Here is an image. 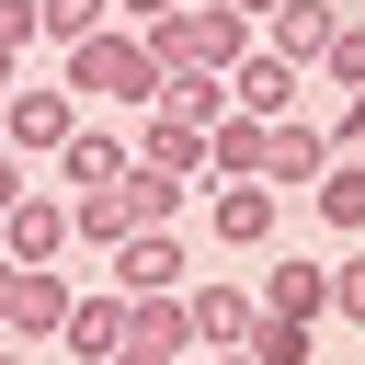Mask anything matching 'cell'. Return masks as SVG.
Returning a JSON list of instances; mask_svg holds the SVG:
<instances>
[{"label": "cell", "instance_id": "cell-1", "mask_svg": "<svg viewBox=\"0 0 365 365\" xmlns=\"http://www.w3.org/2000/svg\"><path fill=\"white\" fill-rule=\"evenodd\" d=\"M57 57H68V80H57L68 103H137V114L160 103V57H148V34H137V23H103V34L57 46Z\"/></svg>", "mask_w": 365, "mask_h": 365}, {"label": "cell", "instance_id": "cell-2", "mask_svg": "<svg viewBox=\"0 0 365 365\" xmlns=\"http://www.w3.org/2000/svg\"><path fill=\"white\" fill-rule=\"evenodd\" d=\"M182 194H194V182H160V171L91 182V194H68V240H80V251H114V240H137V228H182Z\"/></svg>", "mask_w": 365, "mask_h": 365}, {"label": "cell", "instance_id": "cell-3", "mask_svg": "<svg viewBox=\"0 0 365 365\" xmlns=\"http://www.w3.org/2000/svg\"><path fill=\"white\" fill-rule=\"evenodd\" d=\"M148 57H160V68H217V80H228V68L251 57V11H228V0H182V11L148 23Z\"/></svg>", "mask_w": 365, "mask_h": 365}, {"label": "cell", "instance_id": "cell-4", "mask_svg": "<svg viewBox=\"0 0 365 365\" xmlns=\"http://www.w3.org/2000/svg\"><path fill=\"white\" fill-rule=\"evenodd\" d=\"M103 285L114 297H182V228H137L103 251Z\"/></svg>", "mask_w": 365, "mask_h": 365}, {"label": "cell", "instance_id": "cell-5", "mask_svg": "<svg viewBox=\"0 0 365 365\" xmlns=\"http://www.w3.org/2000/svg\"><path fill=\"white\" fill-rule=\"evenodd\" d=\"M57 251H68V194H34L23 182L0 205V262H57Z\"/></svg>", "mask_w": 365, "mask_h": 365}, {"label": "cell", "instance_id": "cell-6", "mask_svg": "<svg viewBox=\"0 0 365 365\" xmlns=\"http://www.w3.org/2000/svg\"><path fill=\"white\" fill-rule=\"evenodd\" d=\"M297 91H308V68H297V57H274V46H251V57L228 68V103H240V114H262V125H285V114H297Z\"/></svg>", "mask_w": 365, "mask_h": 365}, {"label": "cell", "instance_id": "cell-7", "mask_svg": "<svg viewBox=\"0 0 365 365\" xmlns=\"http://www.w3.org/2000/svg\"><path fill=\"white\" fill-rule=\"evenodd\" d=\"M68 125H80V103L68 91H0V137H11V160L34 148V160H57L68 148Z\"/></svg>", "mask_w": 365, "mask_h": 365}, {"label": "cell", "instance_id": "cell-8", "mask_svg": "<svg viewBox=\"0 0 365 365\" xmlns=\"http://www.w3.org/2000/svg\"><path fill=\"white\" fill-rule=\"evenodd\" d=\"M137 171H160V182H217L205 125H182V114H160V103H148V125H137Z\"/></svg>", "mask_w": 365, "mask_h": 365}, {"label": "cell", "instance_id": "cell-9", "mask_svg": "<svg viewBox=\"0 0 365 365\" xmlns=\"http://www.w3.org/2000/svg\"><path fill=\"white\" fill-rule=\"evenodd\" d=\"M182 319H194V354H240L251 319H262V297L251 285H182Z\"/></svg>", "mask_w": 365, "mask_h": 365}, {"label": "cell", "instance_id": "cell-10", "mask_svg": "<svg viewBox=\"0 0 365 365\" xmlns=\"http://www.w3.org/2000/svg\"><path fill=\"white\" fill-rule=\"evenodd\" d=\"M125 171H137V137H114V125H68V148H57V182H68V194L125 182Z\"/></svg>", "mask_w": 365, "mask_h": 365}, {"label": "cell", "instance_id": "cell-11", "mask_svg": "<svg viewBox=\"0 0 365 365\" xmlns=\"http://www.w3.org/2000/svg\"><path fill=\"white\" fill-rule=\"evenodd\" d=\"M57 342H68L80 365H114V342H125V297H114V285H80L68 319H57Z\"/></svg>", "mask_w": 365, "mask_h": 365}, {"label": "cell", "instance_id": "cell-12", "mask_svg": "<svg viewBox=\"0 0 365 365\" xmlns=\"http://www.w3.org/2000/svg\"><path fill=\"white\" fill-rule=\"evenodd\" d=\"M205 228H217L228 251H262V240H274V182H217V194H205Z\"/></svg>", "mask_w": 365, "mask_h": 365}, {"label": "cell", "instance_id": "cell-13", "mask_svg": "<svg viewBox=\"0 0 365 365\" xmlns=\"http://www.w3.org/2000/svg\"><path fill=\"white\" fill-rule=\"evenodd\" d=\"M262 308H274V319H331V262H308V251H274V274H262Z\"/></svg>", "mask_w": 365, "mask_h": 365}, {"label": "cell", "instance_id": "cell-14", "mask_svg": "<svg viewBox=\"0 0 365 365\" xmlns=\"http://www.w3.org/2000/svg\"><path fill=\"white\" fill-rule=\"evenodd\" d=\"M319 171H331V125L285 114V125L262 137V182H319Z\"/></svg>", "mask_w": 365, "mask_h": 365}, {"label": "cell", "instance_id": "cell-15", "mask_svg": "<svg viewBox=\"0 0 365 365\" xmlns=\"http://www.w3.org/2000/svg\"><path fill=\"white\" fill-rule=\"evenodd\" d=\"M262 23H274V34H262L274 57H297V68H319V46H331V23H342V0H274Z\"/></svg>", "mask_w": 365, "mask_h": 365}, {"label": "cell", "instance_id": "cell-16", "mask_svg": "<svg viewBox=\"0 0 365 365\" xmlns=\"http://www.w3.org/2000/svg\"><path fill=\"white\" fill-rule=\"evenodd\" d=\"M125 342H137V354H160V365H182V354H194L182 297H125Z\"/></svg>", "mask_w": 365, "mask_h": 365}, {"label": "cell", "instance_id": "cell-17", "mask_svg": "<svg viewBox=\"0 0 365 365\" xmlns=\"http://www.w3.org/2000/svg\"><path fill=\"white\" fill-rule=\"evenodd\" d=\"M308 205H319L342 240H365V148H331V171L308 182Z\"/></svg>", "mask_w": 365, "mask_h": 365}, {"label": "cell", "instance_id": "cell-18", "mask_svg": "<svg viewBox=\"0 0 365 365\" xmlns=\"http://www.w3.org/2000/svg\"><path fill=\"white\" fill-rule=\"evenodd\" d=\"M160 114L217 125V114H228V80H217V68H160Z\"/></svg>", "mask_w": 365, "mask_h": 365}, {"label": "cell", "instance_id": "cell-19", "mask_svg": "<svg viewBox=\"0 0 365 365\" xmlns=\"http://www.w3.org/2000/svg\"><path fill=\"white\" fill-rule=\"evenodd\" d=\"M240 354H251V365H308V354H319V319H274V308H262Z\"/></svg>", "mask_w": 365, "mask_h": 365}, {"label": "cell", "instance_id": "cell-20", "mask_svg": "<svg viewBox=\"0 0 365 365\" xmlns=\"http://www.w3.org/2000/svg\"><path fill=\"white\" fill-rule=\"evenodd\" d=\"M308 80H331V91H365V11H342L331 23V46H319V68Z\"/></svg>", "mask_w": 365, "mask_h": 365}, {"label": "cell", "instance_id": "cell-21", "mask_svg": "<svg viewBox=\"0 0 365 365\" xmlns=\"http://www.w3.org/2000/svg\"><path fill=\"white\" fill-rule=\"evenodd\" d=\"M114 23V0H34V34L46 46H80V34H103Z\"/></svg>", "mask_w": 365, "mask_h": 365}, {"label": "cell", "instance_id": "cell-22", "mask_svg": "<svg viewBox=\"0 0 365 365\" xmlns=\"http://www.w3.org/2000/svg\"><path fill=\"white\" fill-rule=\"evenodd\" d=\"M331 319H354V331H365V240L331 262Z\"/></svg>", "mask_w": 365, "mask_h": 365}, {"label": "cell", "instance_id": "cell-23", "mask_svg": "<svg viewBox=\"0 0 365 365\" xmlns=\"http://www.w3.org/2000/svg\"><path fill=\"white\" fill-rule=\"evenodd\" d=\"M331 148H365V91H342V114H331Z\"/></svg>", "mask_w": 365, "mask_h": 365}, {"label": "cell", "instance_id": "cell-24", "mask_svg": "<svg viewBox=\"0 0 365 365\" xmlns=\"http://www.w3.org/2000/svg\"><path fill=\"white\" fill-rule=\"evenodd\" d=\"M0 34H11V46H34V0H0Z\"/></svg>", "mask_w": 365, "mask_h": 365}, {"label": "cell", "instance_id": "cell-25", "mask_svg": "<svg viewBox=\"0 0 365 365\" xmlns=\"http://www.w3.org/2000/svg\"><path fill=\"white\" fill-rule=\"evenodd\" d=\"M160 11H182V0H114V23H137V34H148Z\"/></svg>", "mask_w": 365, "mask_h": 365}, {"label": "cell", "instance_id": "cell-26", "mask_svg": "<svg viewBox=\"0 0 365 365\" xmlns=\"http://www.w3.org/2000/svg\"><path fill=\"white\" fill-rule=\"evenodd\" d=\"M0 91H23V46L11 34H0Z\"/></svg>", "mask_w": 365, "mask_h": 365}, {"label": "cell", "instance_id": "cell-27", "mask_svg": "<svg viewBox=\"0 0 365 365\" xmlns=\"http://www.w3.org/2000/svg\"><path fill=\"white\" fill-rule=\"evenodd\" d=\"M114 365H160V354H137V342H114ZM182 365H194V354H182Z\"/></svg>", "mask_w": 365, "mask_h": 365}, {"label": "cell", "instance_id": "cell-28", "mask_svg": "<svg viewBox=\"0 0 365 365\" xmlns=\"http://www.w3.org/2000/svg\"><path fill=\"white\" fill-rule=\"evenodd\" d=\"M228 11H251V23H262V11H274V0H228Z\"/></svg>", "mask_w": 365, "mask_h": 365}, {"label": "cell", "instance_id": "cell-29", "mask_svg": "<svg viewBox=\"0 0 365 365\" xmlns=\"http://www.w3.org/2000/svg\"><path fill=\"white\" fill-rule=\"evenodd\" d=\"M205 365H251V354H205Z\"/></svg>", "mask_w": 365, "mask_h": 365}, {"label": "cell", "instance_id": "cell-30", "mask_svg": "<svg viewBox=\"0 0 365 365\" xmlns=\"http://www.w3.org/2000/svg\"><path fill=\"white\" fill-rule=\"evenodd\" d=\"M0 171H11V137H0Z\"/></svg>", "mask_w": 365, "mask_h": 365}, {"label": "cell", "instance_id": "cell-31", "mask_svg": "<svg viewBox=\"0 0 365 365\" xmlns=\"http://www.w3.org/2000/svg\"><path fill=\"white\" fill-rule=\"evenodd\" d=\"M0 365H11V354H0Z\"/></svg>", "mask_w": 365, "mask_h": 365}, {"label": "cell", "instance_id": "cell-32", "mask_svg": "<svg viewBox=\"0 0 365 365\" xmlns=\"http://www.w3.org/2000/svg\"><path fill=\"white\" fill-rule=\"evenodd\" d=\"M354 11H365V0H354Z\"/></svg>", "mask_w": 365, "mask_h": 365}]
</instances>
